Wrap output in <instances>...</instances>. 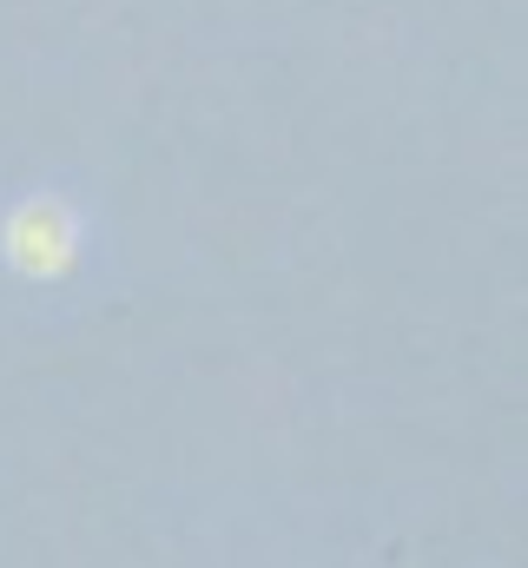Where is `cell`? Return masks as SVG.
<instances>
[{
  "instance_id": "cell-1",
  "label": "cell",
  "mask_w": 528,
  "mask_h": 568,
  "mask_svg": "<svg viewBox=\"0 0 528 568\" xmlns=\"http://www.w3.org/2000/svg\"><path fill=\"white\" fill-rule=\"evenodd\" d=\"M13 258H20V272H40V278L67 272V258H73V219L60 205H27L13 219Z\"/></svg>"
}]
</instances>
